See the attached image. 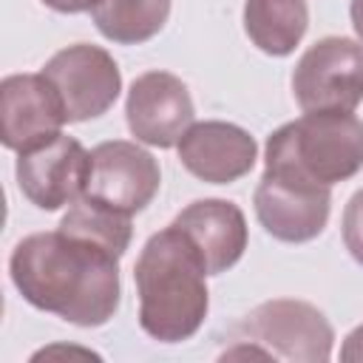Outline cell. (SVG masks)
<instances>
[{"mask_svg":"<svg viewBox=\"0 0 363 363\" xmlns=\"http://www.w3.org/2000/svg\"><path fill=\"white\" fill-rule=\"evenodd\" d=\"M9 272L23 301L68 323L102 326L119 309V255L91 238L31 233L14 247Z\"/></svg>","mask_w":363,"mask_h":363,"instance_id":"6da1fadb","label":"cell"},{"mask_svg":"<svg viewBox=\"0 0 363 363\" xmlns=\"http://www.w3.org/2000/svg\"><path fill=\"white\" fill-rule=\"evenodd\" d=\"M207 275L201 255L176 224L153 233L133 264L142 332L159 343L193 337L210 309Z\"/></svg>","mask_w":363,"mask_h":363,"instance_id":"7a4b0ae2","label":"cell"},{"mask_svg":"<svg viewBox=\"0 0 363 363\" xmlns=\"http://www.w3.org/2000/svg\"><path fill=\"white\" fill-rule=\"evenodd\" d=\"M363 167V122L352 111H312L267 139L264 173L337 184Z\"/></svg>","mask_w":363,"mask_h":363,"instance_id":"3957f363","label":"cell"},{"mask_svg":"<svg viewBox=\"0 0 363 363\" xmlns=\"http://www.w3.org/2000/svg\"><path fill=\"white\" fill-rule=\"evenodd\" d=\"M235 346L221 357L326 363L332 357L335 332L326 315L295 298H275L255 306L233 329Z\"/></svg>","mask_w":363,"mask_h":363,"instance_id":"277c9868","label":"cell"},{"mask_svg":"<svg viewBox=\"0 0 363 363\" xmlns=\"http://www.w3.org/2000/svg\"><path fill=\"white\" fill-rule=\"evenodd\" d=\"M292 94L303 113L354 111L363 102V45L349 37L309 45L292 71Z\"/></svg>","mask_w":363,"mask_h":363,"instance_id":"5b68a950","label":"cell"},{"mask_svg":"<svg viewBox=\"0 0 363 363\" xmlns=\"http://www.w3.org/2000/svg\"><path fill=\"white\" fill-rule=\"evenodd\" d=\"M40 74L54 85L68 122L102 116L122 91L119 65L105 48L91 43H77L57 51Z\"/></svg>","mask_w":363,"mask_h":363,"instance_id":"8992f818","label":"cell"},{"mask_svg":"<svg viewBox=\"0 0 363 363\" xmlns=\"http://www.w3.org/2000/svg\"><path fill=\"white\" fill-rule=\"evenodd\" d=\"M159 184L162 173L156 159L136 142L111 139L91 150L85 199L133 216L153 201Z\"/></svg>","mask_w":363,"mask_h":363,"instance_id":"52a82bcc","label":"cell"},{"mask_svg":"<svg viewBox=\"0 0 363 363\" xmlns=\"http://www.w3.org/2000/svg\"><path fill=\"white\" fill-rule=\"evenodd\" d=\"M252 204L261 227L272 238L286 244H303L323 233L329 221L332 193L326 184L264 173L255 187Z\"/></svg>","mask_w":363,"mask_h":363,"instance_id":"ba28073f","label":"cell"},{"mask_svg":"<svg viewBox=\"0 0 363 363\" xmlns=\"http://www.w3.org/2000/svg\"><path fill=\"white\" fill-rule=\"evenodd\" d=\"M91 153L74 136H54L51 142L20 153L17 184L20 193L40 210H60L85 196Z\"/></svg>","mask_w":363,"mask_h":363,"instance_id":"9c48e42d","label":"cell"},{"mask_svg":"<svg viewBox=\"0 0 363 363\" xmlns=\"http://www.w3.org/2000/svg\"><path fill=\"white\" fill-rule=\"evenodd\" d=\"M193 116L190 91L176 74L147 71L133 79L125 102V119L139 142L173 147L193 125Z\"/></svg>","mask_w":363,"mask_h":363,"instance_id":"30bf717a","label":"cell"},{"mask_svg":"<svg viewBox=\"0 0 363 363\" xmlns=\"http://www.w3.org/2000/svg\"><path fill=\"white\" fill-rule=\"evenodd\" d=\"M3 145L26 153L62 133L65 111L54 85L43 74H9L0 82Z\"/></svg>","mask_w":363,"mask_h":363,"instance_id":"8fae6325","label":"cell"},{"mask_svg":"<svg viewBox=\"0 0 363 363\" xmlns=\"http://www.w3.org/2000/svg\"><path fill=\"white\" fill-rule=\"evenodd\" d=\"M179 162L207 184H230L255 167V139L233 122H193L179 139Z\"/></svg>","mask_w":363,"mask_h":363,"instance_id":"7c38bea8","label":"cell"},{"mask_svg":"<svg viewBox=\"0 0 363 363\" xmlns=\"http://www.w3.org/2000/svg\"><path fill=\"white\" fill-rule=\"evenodd\" d=\"M173 224L190 238L210 275L235 267L247 250V218L227 199H199L187 204Z\"/></svg>","mask_w":363,"mask_h":363,"instance_id":"4fadbf2b","label":"cell"},{"mask_svg":"<svg viewBox=\"0 0 363 363\" xmlns=\"http://www.w3.org/2000/svg\"><path fill=\"white\" fill-rule=\"evenodd\" d=\"M309 26L306 0H247L244 31L255 48L269 57H286L303 40Z\"/></svg>","mask_w":363,"mask_h":363,"instance_id":"5bb4252c","label":"cell"},{"mask_svg":"<svg viewBox=\"0 0 363 363\" xmlns=\"http://www.w3.org/2000/svg\"><path fill=\"white\" fill-rule=\"evenodd\" d=\"M91 17L105 40L139 45L164 28L170 17V0H99L91 9Z\"/></svg>","mask_w":363,"mask_h":363,"instance_id":"9a60e30c","label":"cell"},{"mask_svg":"<svg viewBox=\"0 0 363 363\" xmlns=\"http://www.w3.org/2000/svg\"><path fill=\"white\" fill-rule=\"evenodd\" d=\"M60 230L91 238V241L108 247L111 252H116L119 258L125 255V250L130 244V235H133L130 216H125L113 207H105L94 199H85V196L79 201H74V207L62 216Z\"/></svg>","mask_w":363,"mask_h":363,"instance_id":"2e32d148","label":"cell"},{"mask_svg":"<svg viewBox=\"0 0 363 363\" xmlns=\"http://www.w3.org/2000/svg\"><path fill=\"white\" fill-rule=\"evenodd\" d=\"M343 244L357 264H363V187L349 199L343 210Z\"/></svg>","mask_w":363,"mask_h":363,"instance_id":"e0dca14e","label":"cell"},{"mask_svg":"<svg viewBox=\"0 0 363 363\" xmlns=\"http://www.w3.org/2000/svg\"><path fill=\"white\" fill-rule=\"evenodd\" d=\"M340 360L346 363H363V323L352 329L340 346Z\"/></svg>","mask_w":363,"mask_h":363,"instance_id":"ac0fdd59","label":"cell"},{"mask_svg":"<svg viewBox=\"0 0 363 363\" xmlns=\"http://www.w3.org/2000/svg\"><path fill=\"white\" fill-rule=\"evenodd\" d=\"M43 3L62 14H79V11H91L99 0H43Z\"/></svg>","mask_w":363,"mask_h":363,"instance_id":"d6986e66","label":"cell"},{"mask_svg":"<svg viewBox=\"0 0 363 363\" xmlns=\"http://www.w3.org/2000/svg\"><path fill=\"white\" fill-rule=\"evenodd\" d=\"M349 14H352L354 34H357V40L363 43V0H352V3H349Z\"/></svg>","mask_w":363,"mask_h":363,"instance_id":"ffe728a7","label":"cell"}]
</instances>
